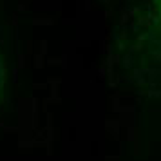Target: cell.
<instances>
[{"mask_svg":"<svg viewBox=\"0 0 161 161\" xmlns=\"http://www.w3.org/2000/svg\"><path fill=\"white\" fill-rule=\"evenodd\" d=\"M4 85H5V65L2 60V54H0V105H2V100H4Z\"/></svg>","mask_w":161,"mask_h":161,"instance_id":"6da1fadb","label":"cell"},{"mask_svg":"<svg viewBox=\"0 0 161 161\" xmlns=\"http://www.w3.org/2000/svg\"><path fill=\"white\" fill-rule=\"evenodd\" d=\"M158 9H159V13H161V0H158Z\"/></svg>","mask_w":161,"mask_h":161,"instance_id":"7a4b0ae2","label":"cell"}]
</instances>
